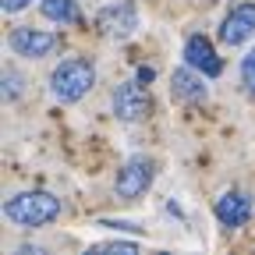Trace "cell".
Instances as JSON below:
<instances>
[{"instance_id": "14", "label": "cell", "mask_w": 255, "mask_h": 255, "mask_svg": "<svg viewBox=\"0 0 255 255\" xmlns=\"http://www.w3.org/2000/svg\"><path fill=\"white\" fill-rule=\"evenodd\" d=\"M32 4V0H0V7H4V14H18Z\"/></svg>"}, {"instance_id": "2", "label": "cell", "mask_w": 255, "mask_h": 255, "mask_svg": "<svg viewBox=\"0 0 255 255\" xmlns=\"http://www.w3.org/2000/svg\"><path fill=\"white\" fill-rule=\"evenodd\" d=\"M4 216L18 227H43V223L60 216V199L50 191H21V195L7 199Z\"/></svg>"}, {"instance_id": "11", "label": "cell", "mask_w": 255, "mask_h": 255, "mask_svg": "<svg viewBox=\"0 0 255 255\" xmlns=\"http://www.w3.org/2000/svg\"><path fill=\"white\" fill-rule=\"evenodd\" d=\"M43 18H50L57 25H78L82 11L75 0H43Z\"/></svg>"}, {"instance_id": "13", "label": "cell", "mask_w": 255, "mask_h": 255, "mask_svg": "<svg viewBox=\"0 0 255 255\" xmlns=\"http://www.w3.org/2000/svg\"><path fill=\"white\" fill-rule=\"evenodd\" d=\"M4 85H7V89H4L7 100H18V96H21V75H18L14 68H7V71H4Z\"/></svg>"}, {"instance_id": "9", "label": "cell", "mask_w": 255, "mask_h": 255, "mask_svg": "<svg viewBox=\"0 0 255 255\" xmlns=\"http://www.w3.org/2000/svg\"><path fill=\"white\" fill-rule=\"evenodd\" d=\"M213 213H216V220L223 223V227H241V223H248V216H252V199L245 195V191H223V195L216 199V206H213Z\"/></svg>"}, {"instance_id": "10", "label": "cell", "mask_w": 255, "mask_h": 255, "mask_svg": "<svg viewBox=\"0 0 255 255\" xmlns=\"http://www.w3.org/2000/svg\"><path fill=\"white\" fill-rule=\"evenodd\" d=\"M206 75L202 71H195L188 64V68H181V71H174V78H170V89H174V96L181 103H202L206 96H209V89H206V82H202Z\"/></svg>"}, {"instance_id": "15", "label": "cell", "mask_w": 255, "mask_h": 255, "mask_svg": "<svg viewBox=\"0 0 255 255\" xmlns=\"http://www.w3.org/2000/svg\"><path fill=\"white\" fill-rule=\"evenodd\" d=\"M100 252H135V245H124V241H107V245H96Z\"/></svg>"}, {"instance_id": "4", "label": "cell", "mask_w": 255, "mask_h": 255, "mask_svg": "<svg viewBox=\"0 0 255 255\" xmlns=\"http://www.w3.org/2000/svg\"><path fill=\"white\" fill-rule=\"evenodd\" d=\"M96 28H100V36H107V39H128L131 32L138 28V11H135V4L131 0H117V4H110V7H103L100 14H96Z\"/></svg>"}, {"instance_id": "1", "label": "cell", "mask_w": 255, "mask_h": 255, "mask_svg": "<svg viewBox=\"0 0 255 255\" xmlns=\"http://www.w3.org/2000/svg\"><path fill=\"white\" fill-rule=\"evenodd\" d=\"M92 85H96V64L89 57H68L50 75V92L60 103H78Z\"/></svg>"}, {"instance_id": "7", "label": "cell", "mask_w": 255, "mask_h": 255, "mask_svg": "<svg viewBox=\"0 0 255 255\" xmlns=\"http://www.w3.org/2000/svg\"><path fill=\"white\" fill-rule=\"evenodd\" d=\"M7 46H11L18 57L39 60V57H46V53L57 46V36H53V32H43V28H14L11 36H7Z\"/></svg>"}, {"instance_id": "8", "label": "cell", "mask_w": 255, "mask_h": 255, "mask_svg": "<svg viewBox=\"0 0 255 255\" xmlns=\"http://www.w3.org/2000/svg\"><path fill=\"white\" fill-rule=\"evenodd\" d=\"M184 64H191V68L202 71L206 78H216L223 71V60L216 57V50H213V43L206 36H188V43H184Z\"/></svg>"}, {"instance_id": "3", "label": "cell", "mask_w": 255, "mask_h": 255, "mask_svg": "<svg viewBox=\"0 0 255 255\" xmlns=\"http://www.w3.org/2000/svg\"><path fill=\"white\" fill-rule=\"evenodd\" d=\"M152 177H156V163H152L149 156H131V159H124V167L117 170V181H114L117 199L131 202V199L145 195V191L152 188Z\"/></svg>"}, {"instance_id": "12", "label": "cell", "mask_w": 255, "mask_h": 255, "mask_svg": "<svg viewBox=\"0 0 255 255\" xmlns=\"http://www.w3.org/2000/svg\"><path fill=\"white\" fill-rule=\"evenodd\" d=\"M241 82H245V89L255 96V50L241 60Z\"/></svg>"}, {"instance_id": "16", "label": "cell", "mask_w": 255, "mask_h": 255, "mask_svg": "<svg viewBox=\"0 0 255 255\" xmlns=\"http://www.w3.org/2000/svg\"><path fill=\"white\" fill-rule=\"evenodd\" d=\"M152 75H156L152 68H138V78H142V82H152Z\"/></svg>"}, {"instance_id": "6", "label": "cell", "mask_w": 255, "mask_h": 255, "mask_svg": "<svg viewBox=\"0 0 255 255\" xmlns=\"http://www.w3.org/2000/svg\"><path fill=\"white\" fill-rule=\"evenodd\" d=\"M252 32H255V4L245 0V4L227 11V18H223V25H220V39L227 46H241V43L252 39Z\"/></svg>"}, {"instance_id": "5", "label": "cell", "mask_w": 255, "mask_h": 255, "mask_svg": "<svg viewBox=\"0 0 255 255\" xmlns=\"http://www.w3.org/2000/svg\"><path fill=\"white\" fill-rule=\"evenodd\" d=\"M149 107H152V100H149V89H145V82L138 78V82H121L117 85V92H114V117L117 121H142L145 114H149Z\"/></svg>"}]
</instances>
